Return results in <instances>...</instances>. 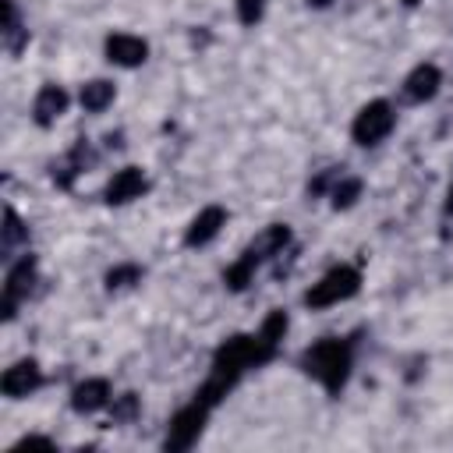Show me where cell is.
<instances>
[{"label": "cell", "instance_id": "obj_16", "mask_svg": "<svg viewBox=\"0 0 453 453\" xmlns=\"http://www.w3.org/2000/svg\"><path fill=\"white\" fill-rule=\"evenodd\" d=\"M142 280V265H134V262H124V265H113L110 273H106V287L110 290H120V287H131V283H138Z\"/></svg>", "mask_w": 453, "mask_h": 453}, {"label": "cell", "instance_id": "obj_22", "mask_svg": "<svg viewBox=\"0 0 453 453\" xmlns=\"http://www.w3.org/2000/svg\"><path fill=\"white\" fill-rule=\"evenodd\" d=\"M403 4H407V7H414V4H418V0H403Z\"/></svg>", "mask_w": 453, "mask_h": 453}, {"label": "cell", "instance_id": "obj_12", "mask_svg": "<svg viewBox=\"0 0 453 453\" xmlns=\"http://www.w3.org/2000/svg\"><path fill=\"white\" fill-rule=\"evenodd\" d=\"M439 85H442V71H439L435 64H418V67L403 78V96H407L411 103H425V99H432V96L439 92Z\"/></svg>", "mask_w": 453, "mask_h": 453}, {"label": "cell", "instance_id": "obj_10", "mask_svg": "<svg viewBox=\"0 0 453 453\" xmlns=\"http://www.w3.org/2000/svg\"><path fill=\"white\" fill-rule=\"evenodd\" d=\"M110 400H113V389H110L106 379H85V382H78L74 393H71V407H74L78 414H96V411L110 407Z\"/></svg>", "mask_w": 453, "mask_h": 453}, {"label": "cell", "instance_id": "obj_15", "mask_svg": "<svg viewBox=\"0 0 453 453\" xmlns=\"http://www.w3.org/2000/svg\"><path fill=\"white\" fill-rule=\"evenodd\" d=\"M361 195V177H350V173H340V180L329 188V198L336 209H350Z\"/></svg>", "mask_w": 453, "mask_h": 453}, {"label": "cell", "instance_id": "obj_5", "mask_svg": "<svg viewBox=\"0 0 453 453\" xmlns=\"http://www.w3.org/2000/svg\"><path fill=\"white\" fill-rule=\"evenodd\" d=\"M209 411H212V407H205L198 396H195L188 407H180V411L173 414V421H170V432H166V449H188V446H191V442L202 435V425H205Z\"/></svg>", "mask_w": 453, "mask_h": 453}, {"label": "cell", "instance_id": "obj_21", "mask_svg": "<svg viewBox=\"0 0 453 453\" xmlns=\"http://www.w3.org/2000/svg\"><path fill=\"white\" fill-rule=\"evenodd\" d=\"M308 4H311V7H329L333 0H308Z\"/></svg>", "mask_w": 453, "mask_h": 453}, {"label": "cell", "instance_id": "obj_2", "mask_svg": "<svg viewBox=\"0 0 453 453\" xmlns=\"http://www.w3.org/2000/svg\"><path fill=\"white\" fill-rule=\"evenodd\" d=\"M290 244V226H283V223H273V226H265L244 251H241V258L223 273V280H226V287L230 290H244L248 283H251V276H255V269L262 265V262H269V258H276V255H283V248Z\"/></svg>", "mask_w": 453, "mask_h": 453}, {"label": "cell", "instance_id": "obj_18", "mask_svg": "<svg viewBox=\"0 0 453 453\" xmlns=\"http://www.w3.org/2000/svg\"><path fill=\"white\" fill-rule=\"evenodd\" d=\"M21 39H25V28H21V21H18V7L7 0V21H4V42H7V50L14 53V50H21Z\"/></svg>", "mask_w": 453, "mask_h": 453}, {"label": "cell", "instance_id": "obj_3", "mask_svg": "<svg viewBox=\"0 0 453 453\" xmlns=\"http://www.w3.org/2000/svg\"><path fill=\"white\" fill-rule=\"evenodd\" d=\"M361 287V273L354 265H333L329 273H322L308 290H304V304L308 308H333L347 297H354Z\"/></svg>", "mask_w": 453, "mask_h": 453}, {"label": "cell", "instance_id": "obj_1", "mask_svg": "<svg viewBox=\"0 0 453 453\" xmlns=\"http://www.w3.org/2000/svg\"><path fill=\"white\" fill-rule=\"evenodd\" d=\"M301 368L322 382L326 393H340L347 375H350V343L347 340H336V336H326L319 343H311L304 354H301Z\"/></svg>", "mask_w": 453, "mask_h": 453}, {"label": "cell", "instance_id": "obj_14", "mask_svg": "<svg viewBox=\"0 0 453 453\" xmlns=\"http://www.w3.org/2000/svg\"><path fill=\"white\" fill-rule=\"evenodd\" d=\"M113 96H117L113 81H106V78H96V81L81 85V92H78V103H81L88 113H103V110L113 103Z\"/></svg>", "mask_w": 453, "mask_h": 453}, {"label": "cell", "instance_id": "obj_9", "mask_svg": "<svg viewBox=\"0 0 453 453\" xmlns=\"http://www.w3.org/2000/svg\"><path fill=\"white\" fill-rule=\"evenodd\" d=\"M223 223H226V209H223V205H205V209L188 223L184 244H188V248H202V244H209V241L223 230Z\"/></svg>", "mask_w": 453, "mask_h": 453}, {"label": "cell", "instance_id": "obj_8", "mask_svg": "<svg viewBox=\"0 0 453 453\" xmlns=\"http://www.w3.org/2000/svg\"><path fill=\"white\" fill-rule=\"evenodd\" d=\"M106 60L117 67H138L149 60V42L131 32H113L106 39Z\"/></svg>", "mask_w": 453, "mask_h": 453}, {"label": "cell", "instance_id": "obj_4", "mask_svg": "<svg viewBox=\"0 0 453 453\" xmlns=\"http://www.w3.org/2000/svg\"><path fill=\"white\" fill-rule=\"evenodd\" d=\"M393 124H396L393 103H389V99H372V103H365V106L357 110V117H354V124H350V138H354L357 145H379V142L393 131Z\"/></svg>", "mask_w": 453, "mask_h": 453}, {"label": "cell", "instance_id": "obj_13", "mask_svg": "<svg viewBox=\"0 0 453 453\" xmlns=\"http://www.w3.org/2000/svg\"><path fill=\"white\" fill-rule=\"evenodd\" d=\"M64 110H67V92L60 85H42L39 96H35V103H32V120L39 127H50V124L60 120Z\"/></svg>", "mask_w": 453, "mask_h": 453}, {"label": "cell", "instance_id": "obj_20", "mask_svg": "<svg viewBox=\"0 0 453 453\" xmlns=\"http://www.w3.org/2000/svg\"><path fill=\"white\" fill-rule=\"evenodd\" d=\"M265 4L269 0H237V21L241 25H255L265 14Z\"/></svg>", "mask_w": 453, "mask_h": 453}, {"label": "cell", "instance_id": "obj_19", "mask_svg": "<svg viewBox=\"0 0 453 453\" xmlns=\"http://www.w3.org/2000/svg\"><path fill=\"white\" fill-rule=\"evenodd\" d=\"M25 237H28V230H25L21 216L14 209H7V216H4V251H11L14 244H21Z\"/></svg>", "mask_w": 453, "mask_h": 453}, {"label": "cell", "instance_id": "obj_17", "mask_svg": "<svg viewBox=\"0 0 453 453\" xmlns=\"http://www.w3.org/2000/svg\"><path fill=\"white\" fill-rule=\"evenodd\" d=\"M110 414H113V421H117V425L134 421V418H138V396H134V393L113 396V400H110Z\"/></svg>", "mask_w": 453, "mask_h": 453}, {"label": "cell", "instance_id": "obj_6", "mask_svg": "<svg viewBox=\"0 0 453 453\" xmlns=\"http://www.w3.org/2000/svg\"><path fill=\"white\" fill-rule=\"evenodd\" d=\"M32 280H35V258H32V255L18 258V262L7 269V280H4V315H7V319H14L18 301L28 297Z\"/></svg>", "mask_w": 453, "mask_h": 453}, {"label": "cell", "instance_id": "obj_7", "mask_svg": "<svg viewBox=\"0 0 453 453\" xmlns=\"http://www.w3.org/2000/svg\"><path fill=\"white\" fill-rule=\"evenodd\" d=\"M39 386H42V368H39V361H32V357L14 361V365L4 372V379H0V389H4V396H11V400L28 396V393H35Z\"/></svg>", "mask_w": 453, "mask_h": 453}, {"label": "cell", "instance_id": "obj_11", "mask_svg": "<svg viewBox=\"0 0 453 453\" xmlns=\"http://www.w3.org/2000/svg\"><path fill=\"white\" fill-rule=\"evenodd\" d=\"M145 188H149L145 173H142L138 166H124V170H117V173L110 177V184H106V202H110V205H124V202L138 198Z\"/></svg>", "mask_w": 453, "mask_h": 453}]
</instances>
